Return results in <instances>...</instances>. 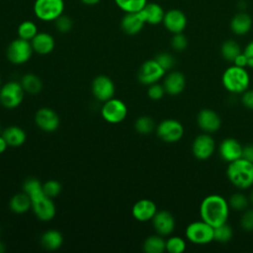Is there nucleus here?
Returning a JSON list of instances; mask_svg holds the SVG:
<instances>
[{
    "instance_id": "1",
    "label": "nucleus",
    "mask_w": 253,
    "mask_h": 253,
    "mask_svg": "<svg viewBox=\"0 0 253 253\" xmlns=\"http://www.w3.org/2000/svg\"><path fill=\"white\" fill-rule=\"evenodd\" d=\"M200 215L212 227L225 223L229 215L228 202L220 195L207 196L200 205Z\"/></svg>"
},
{
    "instance_id": "2",
    "label": "nucleus",
    "mask_w": 253,
    "mask_h": 253,
    "mask_svg": "<svg viewBox=\"0 0 253 253\" xmlns=\"http://www.w3.org/2000/svg\"><path fill=\"white\" fill-rule=\"evenodd\" d=\"M226 176L237 189H248L253 186V163L242 157L230 162L226 169Z\"/></svg>"
},
{
    "instance_id": "3",
    "label": "nucleus",
    "mask_w": 253,
    "mask_h": 253,
    "mask_svg": "<svg viewBox=\"0 0 253 253\" xmlns=\"http://www.w3.org/2000/svg\"><path fill=\"white\" fill-rule=\"evenodd\" d=\"M223 87L230 93L242 94L250 84V77L244 67L231 65L226 68L221 77Z\"/></svg>"
},
{
    "instance_id": "4",
    "label": "nucleus",
    "mask_w": 253,
    "mask_h": 253,
    "mask_svg": "<svg viewBox=\"0 0 253 253\" xmlns=\"http://www.w3.org/2000/svg\"><path fill=\"white\" fill-rule=\"evenodd\" d=\"M63 0H36L34 3V13L36 17L44 22L56 20L63 14Z\"/></svg>"
},
{
    "instance_id": "5",
    "label": "nucleus",
    "mask_w": 253,
    "mask_h": 253,
    "mask_svg": "<svg viewBox=\"0 0 253 253\" xmlns=\"http://www.w3.org/2000/svg\"><path fill=\"white\" fill-rule=\"evenodd\" d=\"M185 234L192 243L207 244L213 240V227L203 219L196 220L186 227Z\"/></svg>"
},
{
    "instance_id": "6",
    "label": "nucleus",
    "mask_w": 253,
    "mask_h": 253,
    "mask_svg": "<svg viewBox=\"0 0 253 253\" xmlns=\"http://www.w3.org/2000/svg\"><path fill=\"white\" fill-rule=\"evenodd\" d=\"M33 51L30 41L19 38L9 43L6 54L8 60L13 64H23L31 58Z\"/></svg>"
},
{
    "instance_id": "7",
    "label": "nucleus",
    "mask_w": 253,
    "mask_h": 253,
    "mask_svg": "<svg viewBox=\"0 0 253 253\" xmlns=\"http://www.w3.org/2000/svg\"><path fill=\"white\" fill-rule=\"evenodd\" d=\"M32 209L38 218L43 221L50 220L55 215V207L51 198L44 195L43 191H40L32 196Z\"/></svg>"
},
{
    "instance_id": "8",
    "label": "nucleus",
    "mask_w": 253,
    "mask_h": 253,
    "mask_svg": "<svg viewBox=\"0 0 253 253\" xmlns=\"http://www.w3.org/2000/svg\"><path fill=\"white\" fill-rule=\"evenodd\" d=\"M156 133L161 140L173 143L183 137L184 127L177 120L166 119L156 126Z\"/></svg>"
},
{
    "instance_id": "9",
    "label": "nucleus",
    "mask_w": 253,
    "mask_h": 253,
    "mask_svg": "<svg viewBox=\"0 0 253 253\" xmlns=\"http://www.w3.org/2000/svg\"><path fill=\"white\" fill-rule=\"evenodd\" d=\"M127 114L126 104L120 99H110L106 101L102 107L101 115L105 121L111 124H119L123 122Z\"/></svg>"
},
{
    "instance_id": "10",
    "label": "nucleus",
    "mask_w": 253,
    "mask_h": 253,
    "mask_svg": "<svg viewBox=\"0 0 253 253\" xmlns=\"http://www.w3.org/2000/svg\"><path fill=\"white\" fill-rule=\"evenodd\" d=\"M24 89L18 82L11 81L0 89V102L8 109L18 107L24 98Z\"/></svg>"
},
{
    "instance_id": "11",
    "label": "nucleus",
    "mask_w": 253,
    "mask_h": 253,
    "mask_svg": "<svg viewBox=\"0 0 253 253\" xmlns=\"http://www.w3.org/2000/svg\"><path fill=\"white\" fill-rule=\"evenodd\" d=\"M165 74V70L157 63L155 59L146 60L140 66L137 77L140 83L144 85H151L156 83Z\"/></svg>"
},
{
    "instance_id": "12",
    "label": "nucleus",
    "mask_w": 253,
    "mask_h": 253,
    "mask_svg": "<svg viewBox=\"0 0 253 253\" xmlns=\"http://www.w3.org/2000/svg\"><path fill=\"white\" fill-rule=\"evenodd\" d=\"M214 148L215 143L213 137L207 133L198 135L192 143V152L199 160L209 159L212 155Z\"/></svg>"
},
{
    "instance_id": "13",
    "label": "nucleus",
    "mask_w": 253,
    "mask_h": 253,
    "mask_svg": "<svg viewBox=\"0 0 253 253\" xmlns=\"http://www.w3.org/2000/svg\"><path fill=\"white\" fill-rule=\"evenodd\" d=\"M92 92L97 100L106 102L112 99L115 94L114 82L108 76L99 75L92 82Z\"/></svg>"
},
{
    "instance_id": "14",
    "label": "nucleus",
    "mask_w": 253,
    "mask_h": 253,
    "mask_svg": "<svg viewBox=\"0 0 253 253\" xmlns=\"http://www.w3.org/2000/svg\"><path fill=\"white\" fill-rule=\"evenodd\" d=\"M164 27L172 34L182 33L187 26V17L179 9H170L165 12L163 21Z\"/></svg>"
},
{
    "instance_id": "15",
    "label": "nucleus",
    "mask_w": 253,
    "mask_h": 253,
    "mask_svg": "<svg viewBox=\"0 0 253 253\" xmlns=\"http://www.w3.org/2000/svg\"><path fill=\"white\" fill-rule=\"evenodd\" d=\"M242 145L238 140L232 137L224 138L219 146L218 152L222 160L230 163L242 157Z\"/></svg>"
},
{
    "instance_id": "16",
    "label": "nucleus",
    "mask_w": 253,
    "mask_h": 253,
    "mask_svg": "<svg viewBox=\"0 0 253 253\" xmlns=\"http://www.w3.org/2000/svg\"><path fill=\"white\" fill-rule=\"evenodd\" d=\"M37 126L44 131H53L59 126V118L57 114L49 108H42L38 110L35 116Z\"/></svg>"
},
{
    "instance_id": "17",
    "label": "nucleus",
    "mask_w": 253,
    "mask_h": 253,
    "mask_svg": "<svg viewBox=\"0 0 253 253\" xmlns=\"http://www.w3.org/2000/svg\"><path fill=\"white\" fill-rule=\"evenodd\" d=\"M197 123L201 129L211 133L216 131L221 125V119L211 109H203L197 116Z\"/></svg>"
},
{
    "instance_id": "18",
    "label": "nucleus",
    "mask_w": 253,
    "mask_h": 253,
    "mask_svg": "<svg viewBox=\"0 0 253 253\" xmlns=\"http://www.w3.org/2000/svg\"><path fill=\"white\" fill-rule=\"evenodd\" d=\"M152 224L159 235L166 236L173 232L175 228V218L168 211H159L154 214Z\"/></svg>"
},
{
    "instance_id": "19",
    "label": "nucleus",
    "mask_w": 253,
    "mask_h": 253,
    "mask_svg": "<svg viewBox=\"0 0 253 253\" xmlns=\"http://www.w3.org/2000/svg\"><path fill=\"white\" fill-rule=\"evenodd\" d=\"M156 211V205L148 199H141L137 201L131 210L133 217L138 221H147L152 219Z\"/></svg>"
},
{
    "instance_id": "20",
    "label": "nucleus",
    "mask_w": 253,
    "mask_h": 253,
    "mask_svg": "<svg viewBox=\"0 0 253 253\" xmlns=\"http://www.w3.org/2000/svg\"><path fill=\"white\" fill-rule=\"evenodd\" d=\"M145 21L140 11L133 13H126V15L123 17L121 21L122 30L129 36L138 34L142 30Z\"/></svg>"
},
{
    "instance_id": "21",
    "label": "nucleus",
    "mask_w": 253,
    "mask_h": 253,
    "mask_svg": "<svg viewBox=\"0 0 253 253\" xmlns=\"http://www.w3.org/2000/svg\"><path fill=\"white\" fill-rule=\"evenodd\" d=\"M186 85V79L182 72L171 71L164 79L163 87L165 92L171 96H177L184 90Z\"/></svg>"
},
{
    "instance_id": "22",
    "label": "nucleus",
    "mask_w": 253,
    "mask_h": 253,
    "mask_svg": "<svg viewBox=\"0 0 253 253\" xmlns=\"http://www.w3.org/2000/svg\"><path fill=\"white\" fill-rule=\"evenodd\" d=\"M34 51L39 54L44 55L51 52L54 48V39L48 33H38L31 41Z\"/></svg>"
},
{
    "instance_id": "23",
    "label": "nucleus",
    "mask_w": 253,
    "mask_h": 253,
    "mask_svg": "<svg viewBox=\"0 0 253 253\" xmlns=\"http://www.w3.org/2000/svg\"><path fill=\"white\" fill-rule=\"evenodd\" d=\"M252 24V18L247 13L241 11L232 17L230 21V29L233 34L243 36L251 30Z\"/></svg>"
},
{
    "instance_id": "24",
    "label": "nucleus",
    "mask_w": 253,
    "mask_h": 253,
    "mask_svg": "<svg viewBox=\"0 0 253 253\" xmlns=\"http://www.w3.org/2000/svg\"><path fill=\"white\" fill-rule=\"evenodd\" d=\"M145 23L150 25H157L162 23L165 12L163 8L154 2H147L140 11Z\"/></svg>"
},
{
    "instance_id": "25",
    "label": "nucleus",
    "mask_w": 253,
    "mask_h": 253,
    "mask_svg": "<svg viewBox=\"0 0 253 253\" xmlns=\"http://www.w3.org/2000/svg\"><path fill=\"white\" fill-rule=\"evenodd\" d=\"M2 136L9 146H20L26 140V132L17 126H11L4 129Z\"/></svg>"
},
{
    "instance_id": "26",
    "label": "nucleus",
    "mask_w": 253,
    "mask_h": 253,
    "mask_svg": "<svg viewBox=\"0 0 253 253\" xmlns=\"http://www.w3.org/2000/svg\"><path fill=\"white\" fill-rule=\"evenodd\" d=\"M10 209L15 213H24L30 208H32V200L28 194L19 193L12 197L10 200Z\"/></svg>"
},
{
    "instance_id": "27",
    "label": "nucleus",
    "mask_w": 253,
    "mask_h": 253,
    "mask_svg": "<svg viewBox=\"0 0 253 253\" xmlns=\"http://www.w3.org/2000/svg\"><path fill=\"white\" fill-rule=\"evenodd\" d=\"M63 242L62 235L59 231L50 229L45 231L41 237V243L43 248L47 250H56L58 249Z\"/></svg>"
},
{
    "instance_id": "28",
    "label": "nucleus",
    "mask_w": 253,
    "mask_h": 253,
    "mask_svg": "<svg viewBox=\"0 0 253 253\" xmlns=\"http://www.w3.org/2000/svg\"><path fill=\"white\" fill-rule=\"evenodd\" d=\"M143 250L146 253H162L166 250V241L161 235H151L145 239Z\"/></svg>"
},
{
    "instance_id": "29",
    "label": "nucleus",
    "mask_w": 253,
    "mask_h": 253,
    "mask_svg": "<svg viewBox=\"0 0 253 253\" xmlns=\"http://www.w3.org/2000/svg\"><path fill=\"white\" fill-rule=\"evenodd\" d=\"M21 85L25 92L29 94H37L42 90V84L41 79L35 74H26L21 80Z\"/></svg>"
},
{
    "instance_id": "30",
    "label": "nucleus",
    "mask_w": 253,
    "mask_h": 253,
    "mask_svg": "<svg viewBox=\"0 0 253 253\" xmlns=\"http://www.w3.org/2000/svg\"><path fill=\"white\" fill-rule=\"evenodd\" d=\"M220 52L222 57L227 60L233 62V60L236 58L238 54H240L242 51L240 49L239 44L233 41V40H226L222 42L220 47Z\"/></svg>"
},
{
    "instance_id": "31",
    "label": "nucleus",
    "mask_w": 253,
    "mask_h": 253,
    "mask_svg": "<svg viewBox=\"0 0 253 253\" xmlns=\"http://www.w3.org/2000/svg\"><path fill=\"white\" fill-rule=\"evenodd\" d=\"M115 3L125 13H133L141 11L147 0H115Z\"/></svg>"
},
{
    "instance_id": "32",
    "label": "nucleus",
    "mask_w": 253,
    "mask_h": 253,
    "mask_svg": "<svg viewBox=\"0 0 253 253\" xmlns=\"http://www.w3.org/2000/svg\"><path fill=\"white\" fill-rule=\"evenodd\" d=\"M38 27L36 23L33 21L27 20L22 22L18 27V36L19 38L26 40V41H32L34 37L38 34Z\"/></svg>"
},
{
    "instance_id": "33",
    "label": "nucleus",
    "mask_w": 253,
    "mask_h": 253,
    "mask_svg": "<svg viewBox=\"0 0 253 253\" xmlns=\"http://www.w3.org/2000/svg\"><path fill=\"white\" fill-rule=\"evenodd\" d=\"M232 228L226 222L213 227V240L217 242H228L232 238Z\"/></svg>"
},
{
    "instance_id": "34",
    "label": "nucleus",
    "mask_w": 253,
    "mask_h": 253,
    "mask_svg": "<svg viewBox=\"0 0 253 253\" xmlns=\"http://www.w3.org/2000/svg\"><path fill=\"white\" fill-rule=\"evenodd\" d=\"M134 127H135V130L140 134H148L154 129L155 124L150 117L142 116L135 121Z\"/></svg>"
},
{
    "instance_id": "35",
    "label": "nucleus",
    "mask_w": 253,
    "mask_h": 253,
    "mask_svg": "<svg viewBox=\"0 0 253 253\" xmlns=\"http://www.w3.org/2000/svg\"><path fill=\"white\" fill-rule=\"evenodd\" d=\"M186 249V242L180 236H172L166 240V251L169 253H182Z\"/></svg>"
},
{
    "instance_id": "36",
    "label": "nucleus",
    "mask_w": 253,
    "mask_h": 253,
    "mask_svg": "<svg viewBox=\"0 0 253 253\" xmlns=\"http://www.w3.org/2000/svg\"><path fill=\"white\" fill-rule=\"evenodd\" d=\"M248 204H249L248 198L241 193L233 194L228 201L229 208L235 211H244L248 207Z\"/></svg>"
},
{
    "instance_id": "37",
    "label": "nucleus",
    "mask_w": 253,
    "mask_h": 253,
    "mask_svg": "<svg viewBox=\"0 0 253 253\" xmlns=\"http://www.w3.org/2000/svg\"><path fill=\"white\" fill-rule=\"evenodd\" d=\"M42 191L47 197L54 198L59 195L61 191V185L56 180H48L44 184H42Z\"/></svg>"
},
{
    "instance_id": "38",
    "label": "nucleus",
    "mask_w": 253,
    "mask_h": 253,
    "mask_svg": "<svg viewBox=\"0 0 253 253\" xmlns=\"http://www.w3.org/2000/svg\"><path fill=\"white\" fill-rule=\"evenodd\" d=\"M154 59L165 71L171 69L175 64V58L169 52H160L155 56Z\"/></svg>"
},
{
    "instance_id": "39",
    "label": "nucleus",
    "mask_w": 253,
    "mask_h": 253,
    "mask_svg": "<svg viewBox=\"0 0 253 253\" xmlns=\"http://www.w3.org/2000/svg\"><path fill=\"white\" fill-rule=\"evenodd\" d=\"M23 190L29 196H32L40 191H42V184L36 178H30L24 182Z\"/></svg>"
},
{
    "instance_id": "40",
    "label": "nucleus",
    "mask_w": 253,
    "mask_h": 253,
    "mask_svg": "<svg viewBox=\"0 0 253 253\" xmlns=\"http://www.w3.org/2000/svg\"><path fill=\"white\" fill-rule=\"evenodd\" d=\"M54 25H55V28L58 32L67 33L72 29L73 22H72V19L70 17L62 14L56 20H54Z\"/></svg>"
},
{
    "instance_id": "41",
    "label": "nucleus",
    "mask_w": 253,
    "mask_h": 253,
    "mask_svg": "<svg viewBox=\"0 0 253 253\" xmlns=\"http://www.w3.org/2000/svg\"><path fill=\"white\" fill-rule=\"evenodd\" d=\"M188 45V39L185 35L182 33L173 34V37L171 39V46L176 51H182L184 50Z\"/></svg>"
},
{
    "instance_id": "42",
    "label": "nucleus",
    "mask_w": 253,
    "mask_h": 253,
    "mask_svg": "<svg viewBox=\"0 0 253 253\" xmlns=\"http://www.w3.org/2000/svg\"><path fill=\"white\" fill-rule=\"evenodd\" d=\"M165 93L166 92L163 85H160L157 83H153L149 85V88L147 90V95L152 100H160Z\"/></svg>"
},
{
    "instance_id": "43",
    "label": "nucleus",
    "mask_w": 253,
    "mask_h": 253,
    "mask_svg": "<svg viewBox=\"0 0 253 253\" xmlns=\"http://www.w3.org/2000/svg\"><path fill=\"white\" fill-rule=\"evenodd\" d=\"M241 227L246 231L253 230V210H247L240 219Z\"/></svg>"
},
{
    "instance_id": "44",
    "label": "nucleus",
    "mask_w": 253,
    "mask_h": 253,
    "mask_svg": "<svg viewBox=\"0 0 253 253\" xmlns=\"http://www.w3.org/2000/svg\"><path fill=\"white\" fill-rule=\"evenodd\" d=\"M242 104L249 110H253V90H246L241 96Z\"/></svg>"
},
{
    "instance_id": "45",
    "label": "nucleus",
    "mask_w": 253,
    "mask_h": 253,
    "mask_svg": "<svg viewBox=\"0 0 253 253\" xmlns=\"http://www.w3.org/2000/svg\"><path fill=\"white\" fill-rule=\"evenodd\" d=\"M243 53L245 54L247 59V66L253 68V40L248 42L243 50Z\"/></svg>"
},
{
    "instance_id": "46",
    "label": "nucleus",
    "mask_w": 253,
    "mask_h": 253,
    "mask_svg": "<svg viewBox=\"0 0 253 253\" xmlns=\"http://www.w3.org/2000/svg\"><path fill=\"white\" fill-rule=\"evenodd\" d=\"M242 158L253 163V143L242 147Z\"/></svg>"
},
{
    "instance_id": "47",
    "label": "nucleus",
    "mask_w": 253,
    "mask_h": 253,
    "mask_svg": "<svg viewBox=\"0 0 253 253\" xmlns=\"http://www.w3.org/2000/svg\"><path fill=\"white\" fill-rule=\"evenodd\" d=\"M233 64L234 65H237V66H240V67H245L247 66V59H246V56L243 52H241L240 54H238L236 56V58L233 60Z\"/></svg>"
},
{
    "instance_id": "48",
    "label": "nucleus",
    "mask_w": 253,
    "mask_h": 253,
    "mask_svg": "<svg viewBox=\"0 0 253 253\" xmlns=\"http://www.w3.org/2000/svg\"><path fill=\"white\" fill-rule=\"evenodd\" d=\"M7 146H8V144H7L6 140H5V138L2 135H0V153L4 152L6 150Z\"/></svg>"
},
{
    "instance_id": "49",
    "label": "nucleus",
    "mask_w": 253,
    "mask_h": 253,
    "mask_svg": "<svg viewBox=\"0 0 253 253\" xmlns=\"http://www.w3.org/2000/svg\"><path fill=\"white\" fill-rule=\"evenodd\" d=\"M83 4L85 5H88V6H93V5H96L98 4L101 0H80Z\"/></svg>"
},
{
    "instance_id": "50",
    "label": "nucleus",
    "mask_w": 253,
    "mask_h": 253,
    "mask_svg": "<svg viewBox=\"0 0 253 253\" xmlns=\"http://www.w3.org/2000/svg\"><path fill=\"white\" fill-rule=\"evenodd\" d=\"M237 7L239 8V10L243 11V10H245V8L247 7V4H246V2H245V1L241 0V1H239V2L237 3Z\"/></svg>"
},
{
    "instance_id": "51",
    "label": "nucleus",
    "mask_w": 253,
    "mask_h": 253,
    "mask_svg": "<svg viewBox=\"0 0 253 253\" xmlns=\"http://www.w3.org/2000/svg\"><path fill=\"white\" fill-rule=\"evenodd\" d=\"M4 251H5V246H4L3 243L0 242V253H2V252H4Z\"/></svg>"
},
{
    "instance_id": "52",
    "label": "nucleus",
    "mask_w": 253,
    "mask_h": 253,
    "mask_svg": "<svg viewBox=\"0 0 253 253\" xmlns=\"http://www.w3.org/2000/svg\"><path fill=\"white\" fill-rule=\"evenodd\" d=\"M249 202L253 205V191L251 192V194H250V198H249Z\"/></svg>"
},
{
    "instance_id": "53",
    "label": "nucleus",
    "mask_w": 253,
    "mask_h": 253,
    "mask_svg": "<svg viewBox=\"0 0 253 253\" xmlns=\"http://www.w3.org/2000/svg\"><path fill=\"white\" fill-rule=\"evenodd\" d=\"M0 130H1V127H0Z\"/></svg>"
},
{
    "instance_id": "54",
    "label": "nucleus",
    "mask_w": 253,
    "mask_h": 253,
    "mask_svg": "<svg viewBox=\"0 0 253 253\" xmlns=\"http://www.w3.org/2000/svg\"><path fill=\"white\" fill-rule=\"evenodd\" d=\"M0 89H1V88H0Z\"/></svg>"
}]
</instances>
